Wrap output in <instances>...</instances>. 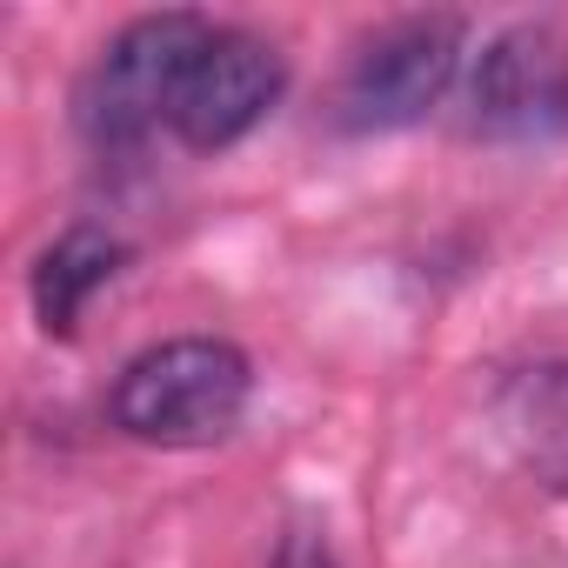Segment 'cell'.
Returning <instances> with one entry per match:
<instances>
[{
  "mask_svg": "<svg viewBox=\"0 0 568 568\" xmlns=\"http://www.w3.org/2000/svg\"><path fill=\"white\" fill-rule=\"evenodd\" d=\"M247 395H254V368L234 342L174 335L161 348H141L114 375L108 415L121 435L148 448H207L234 435V422L247 415Z\"/></svg>",
  "mask_w": 568,
  "mask_h": 568,
  "instance_id": "obj_1",
  "label": "cell"
},
{
  "mask_svg": "<svg viewBox=\"0 0 568 568\" xmlns=\"http://www.w3.org/2000/svg\"><path fill=\"white\" fill-rule=\"evenodd\" d=\"M207 34H214V21H201V14H148V21L121 28L101 48L94 74L81 81L88 141L94 148H141L154 128H168L181 74Z\"/></svg>",
  "mask_w": 568,
  "mask_h": 568,
  "instance_id": "obj_2",
  "label": "cell"
},
{
  "mask_svg": "<svg viewBox=\"0 0 568 568\" xmlns=\"http://www.w3.org/2000/svg\"><path fill=\"white\" fill-rule=\"evenodd\" d=\"M462 74V21L448 14H408L362 41V54L342 74V121L355 134L408 128L422 121Z\"/></svg>",
  "mask_w": 568,
  "mask_h": 568,
  "instance_id": "obj_3",
  "label": "cell"
},
{
  "mask_svg": "<svg viewBox=\"0 0 568 568\" xmlns=\"http://www.w3.org/2000/svg\"><path fill=\"white\" fill-rule=\"evenodd\" d=\"M468 121L495 141H548L568 128V34L521 21L468 68Z\"/></svg>",
  "mask_w": 568,
  "mask_h": 568,
  "instance_id": "obj_4",
  "label": "cell"
},
{
  "mask_svg": "<svg viewBox=\"0 0 568 568\" xmlns=\"http://www.w3.org/2000/svg\"><path fill=\"white\" fill-rule=\"evenodd\" d=\"M281 94V54L247 28H214L181 74L168 128L187 148H234Z\"/></svg>",
  "mask_w": 568,
  "mask_h": 568,
  "instance_id": "obj_5",
  "label": "cell"
},
{
  "mask_svg": "<svg viewBox=\"0 0 568 568\" xmlns=\"http://www.w3.org/2000/svg\"><path fill=\"white\" fill-rule=\"evenodd\" d=\"M495 422L541 481L568 488V362L515 368L495 395Z\"/></svg>",
  "mask_w": 568,
  "mask_h": 568,
  "instance_id": "obj_6",
  "label": "cell"
},
{
  "mask_svg": "<svg viewBox=\"0 0 568 568\" xmlns=\"http://www.w3.org/2000/svg\"><path fill=\"white\" fill-rule=\"evenodd\" d=\"M114 261H121V241H108V234H94V227L61 234V241L41 254V267H34V315H41V328L68 335V328L81 322V308L114 281Z\"/></svg>",
  "mask_w": 568,
  "mask_h": 568,
  "instance_id": "obj_7",
  "label": "cell"
},
{
  "mask_svg": "<svg viewBox=\"0 0 568 568\" xmlns=\"http://www.w3.org/2000/svg\"><path fill=\"white\" fill-rule=\"evenodd\" d=\"M267 568H335V555L315 541V535H295V541H281V555Z\"/></svg>",
  "mask_w": 568,
  "mask_h": 568,
  "instance_id": "obj_8",
  "label": "cell"
}]
</instances>
